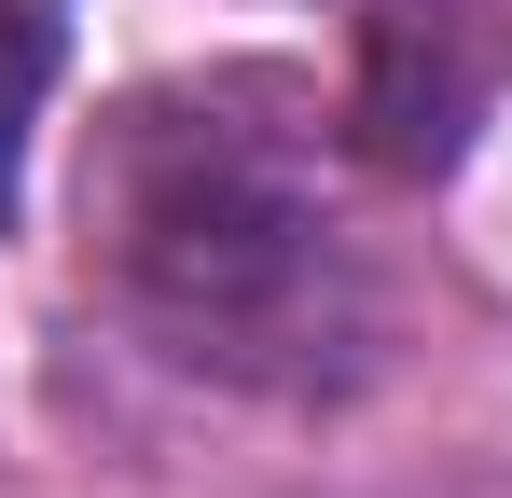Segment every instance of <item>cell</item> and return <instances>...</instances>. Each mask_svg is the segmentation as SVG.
Listing matches in <instances>:
<instances>
[{
    "mask_svg": "<svg viewBox=\"0 0 512 498\" xmlns=\"http://www.w3.org/2000/svg\"><path fill=\"white\" fill-rule=\"evenodd\" d=\"M84 263L125 319L236 388H333L374 346V263L291 83H153L84 153Z\"/></svg>",
    "mask_w": 512,
    "mask_h": 498,
    "instance_id": "obj_1",
    "label": "cell"
},
{
    "mask_svg": "<svg viewBox=\"0 0 512 498\" xmlns=\"http://www.w3.org/2000/svg\"><path fill=\"white\" fill-rule=\"evenodd\" d=\"M56 56H70V0H0V208L28 180V125L56 97Z\"/></svg>",
    "mask_w": 512,
    "mask_h": 498,
    "instance_id": "obj_2",
    "label": "cell"
}]
</instances>
